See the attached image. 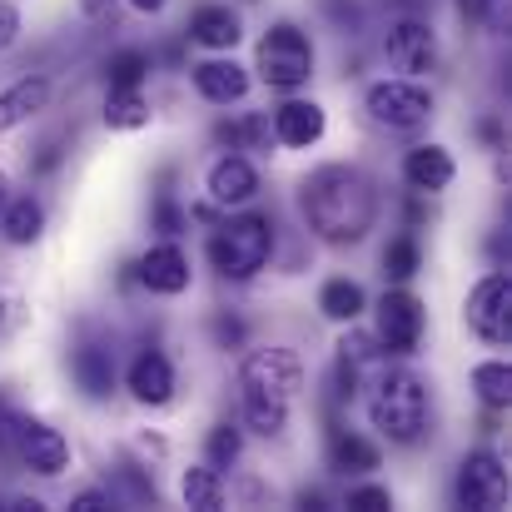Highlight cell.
Returning a JSON list of instances; mask_svg holds the SVG:
<instances>
[{
    "mask_svg": "<svg viewBox=\"0 0 512 512\" xmlns=\"http://www.w3.org/2000/svg\"><path fill=\"white\" fill-rule=\"evenodd\" d=\"M274 135H279L284 145H294V150H309V145L324 140V110H319L314 100H289V105H279V115H274Z\"/></svg>",
    "mask_w": 512,
    "mask_h": 512,
    "instance_id": "obj_14",
    "label": "cell"
},
{
    "mask_svg": "<svg viewBox=\"0 0 512 512\" xmlns=\"http://www.w3.org/2000/svg\"><path fill=\"white\" fill-rule=\"evenodd\" d=\"M274 254V224L264 214H239L229 219L214 239H209V264L224 274V279H249L269 264Z\"/></svg>",
    "mask_w": 512,
    "mask_h": 512,
    "instance_id": "obj_4",
    "label": "cell"
},
{
    "mask_svg": "<svg viewBox=\"0 0 512 512\" xmlns=\"http://www.w3.org/2000/svg\"><path fill=\"white\" fill-rule=\"evenodd\" d=\"M184 503L199 512L224 508V483H219V468H189L184 473Z\"/></svg>",
    "mask_w": 512,
    "mask_h": 512,
    "instance_id": "obj_25",
    "label": "cell"
},
{
    "mask_svg": "<svg viewBox=\"0 0 512 512\" xmlns=\"http://www.w3.org/2000/svg\"><path fill=\"white\" fill-rule=\"evenodd\" d=\"M368 413H373V428L383 438L418 443L423 428H428V388H423V378H413V373H383L378 388H373Z\"/></svg>",
    "mask_w": 512,
    "mask_h": 512,
    "instance_id": "obj_3",
    "label": "cell"
},
{
    "mask_svg": "<svg viewBox=\"0 0 512 512\" xmlns=\"http://www.w3.org/2000/svg\"><path fill=\"white\" fill-rule=\"evenodd\" d=\"M214 339H219L224 348H229V343H239V339H244V324H239V319H219V324H214Z\"/></svg>",
    "mask_w": 512,
    "mask_h": 512,
    "instance_id": "obj_37",
    "label": "cell"
},
{
    "mask_svg": "<svg viewBox=\"0 0 512 512\" xmlns=\"http://www.w3.org/2000/svg\"><path fill=\"white\" fill-rule=\"evenodd\" d=\"M70 373L75 383L90 393V398H110L115 393V363H110V348H75L70 353Z\"/></svg>",
    "mask_w": 512,
    "mask_h": 512,
    "instance_id": "obj_20",
    "label": "cell"
},
{
    "mask_svg": "<svg viewBox=\"0 0 512 512\" xmlns=\"http://www.w3.org/2000/svg\"><path fill=\"white\" fill-rule=\"evenodd\" d=\"M135 10H145V15H155V10H165V0H130Z\"/></svg>",
    "mask_w": 512,
    "mask_h": 512,
    "instance_id": "obj_39",
    "label": "cell"
},
{
    "mask_svg": "<svg viewBox=\"0 0 512 512\" xmlns=\"http://www.w3.org/2000/svg\"><path fill=\"white\" fill-rule=\"evenodd\" d=\"M418 264H423V254H418V239H408V234L383 249V274L398 279V284H408V279L418 274Z\"/></svg>",
    "mask_w": 512,
    "mask_h": 512,
    "instance_id": "obj_28",
    "label": "cell"
},
{
    "mask_svg": "<svg viewBox=\"0 0 512 512\" xmlns=\"http://www.w3.org/2000/svg\"><path fill=\"white\" fill-rule=\"evenodd\" d=\"M105 125H110V130H140V125H150V100H145L140 90H110V100H105Z\"/></svg>",
    "mask_w": 512,
    "mask_h": 512,
    "instance_id": "obj_24",
    "label": "cell"
},
{
    "mask_svg": "<svg viewBox=\"0 0 512 512\" xmlns=\"http://www.w3.org/2000/svg\"><path fill=\"white\" fill-rule=\"evenodd\" d=\"M10 453H15V413L0 398V458H10Z\"/></svg>",
    "mask_w": 512,
    "mask_h": 512,
    "instance_id": "obj_33",
    "label": "cell"
},
{
    "mask_svg": "<svg viewBox=\"0 0 512 512\" xmlns=\"http://www.w3.org/2000/svg\"><path fill=\"white\" fill-rule=\"evenodd\" d=\"M45 105H50V80H45V75H30V80L10 85V90L0 95V135L15 130V125H25L30 115H40Z\"/></svg>",
    "mask_w": 512,
    "mask_h": 512,
    "instance_id": "obj_19",
    "label": "cell"
},
{
    "mask_svg": "<svg viewBox=\"0 0 512 512\" xmlns=\"http://www.w3.org/2000/svg\"><path fill=\"white\" fill-rule=\"evenodd\" d=\"M155 224H160L165 234H179V229H184V214L174 209L170 199H160V209H155Z\"/></svg>",
    "mask_w": 512,
    "mask_h": 512,
    "instance_id": "obj_34",
    "label": "cell"
},
{
    "mask_svg": "<svg viewBox=\"0 0 512 512\" xmlns=\"http://www.w3.org/2000/svg\"><path fill=\"white\" fill-rule=\"evenodd\" d=\"M105 75H110V90H140L145 75H150V55L145 50H120V55H110Z\"/></svg>",
    "mask_w": 512,
    "mask_h": 512,
    "instance_id": "obj_26",
    "label": "cell"
},
{
    "mask_svg": "<svg viewBox=\"0 0 512 512\" xmlns=\"http://www.w3.org/2000/svg\"><path fill=\"white\" fill-rule=\"evenodd\" d=\"M15 458H20L25 468L55 478V473L70 468V443H65L50 423H40V418H15Z\"/></svg>",
    "mask_w": 512,
    "mask_h": 512,
    "instance_id": "obj_10",
    "label": "cell"
},
{
    "mask_svg": "<svg viewBox=\"0 0 512 512\" xmlns=\"http://www.w3.org/2000/svg\"><path fill=\"white\" fill-rule=\"evenodd\" d=\"M319 309H324V319H334V324H353V319L363 314V289H358L353 279H329L324 294H319Z\"/></svg>",
    "mask_w": 512,
    "mask_h": 512,
    "instance_id": "obj_23",
    "label": "cell"
},
{
    "mask_svg": "<svg viewBox=\"0 0 512 512\" xmlns=\"http://www.w3.org/2000/svg\"><path fill=\"white\" fill-rule=\"evenodd\" d=\"M135 269H140V284H145L150 294H184V289H189V259H184L174 244L150 249Z\"/></svg>",
    "mask_w": 512,
    "mask_h": 512,
    "instance_id": "obj_13",
    "label": "cell"
},
{
    "mask_svg": "<svg viewBox=\"0 0 512 512\" xmlns=\"http://www.w3.org/2000/svg\"><path fill=\"white\" fill-rule=\"evenodd\" d=\"M339 348H343L339 358H343V363H348V368H368V363H373V358L383 353L378 343H373V339H363V334H353V339H343Z\"/></svg>",
    "mask_w": 512,
    "mask_h": 512,
    "instance_id": "obj_30",
    "label": "cell"
},
{
    "mask_svg": "<svg viewBox=\"0 0 512 512\" xmlns=\"http://www.w3.org/2000/svg\"><path fill=\"white\" fill-rule=\"evenodd\" d=\"M403 174H408V184H413V189L438 194V189H448V184H453V155H448L443 145H418V150H408Z\"/></svg>",
    "mask_w": 512,
    "mask_h": 512,
    "instance_id": "obj_18",
    "label": "cell"
},
{
    "mask_svg": "<svg viewBox=\"0 0 512 512\" xmlns=\"http://www.w3.org/2000/svg\"><path fill=\"white\" fill-rule=\"evenodd\" d=\"M70 508L75 512H105V508H115V498H105V493H80Z\"/></svg>",
    "mask_w": 512,
    "mask_h": 512,
    "instance_id": "obj_36",
    "label": "cell"
},
{
    "mask_svg": "<svg viewBox=\"0 0 512 512\" xmlns=\"http://www.w3.org/2000/svg\"><path fill=\"white\" fill-rule=\"evenodd\" d=\"M125 383H130V393L140 398V403H150V408H160V403H170L174 393V368L165 353H155V348H145L135 363H130V373H125Z\"/></svg>",
    "mask_w": 512,
    "mask_h": 512,
    "instance_id": "obj_12",
    "label": "cell"
},
{
    "mask_svg": "<svg viewBox=\"0 0 512 512\" xmlns=\"http://www.w3.org/2000/svg\"><path fill=\"white\" fill-rule=\"evenodd\" d=\"M403 5H418V0H403Z\"/></svg>",
    "mask_w": 512,
    "mask_h": 512,
    "instance_id": "obj_42",
    "label": "cell"
},
{
    "mask_svg": "<svg viewBox=\"0 0 512 512\" xmlns=\"http://www.w3.org/2000/svg\"><path fill=\"white\" fill-rule=\"evenodd\" d=\"M110 5H115V0H80L85 15H110Z\"/></svg>",
    "mask_w": 512,
    "mask_h": 512,
    "instance_id": "obj_38",
    "label": "cell"
},
{
    "mask_svg": "<svg viewBox=\"0 0 512 512\" xmlns=\"http://www.w3.org/2000/svg\"><path fill=\"white\" fill-rule=\"evenodd\" d=\"M5 189H10V184H5V174H0V209H5Z\"/></svg>",
    "mask_w": 512,
    "mask_h": 512,
    "instance_id": "obj_41",
    "label": "cell"
},
{
    "mask_svg": "<svg viewBox=\"0 0 512 512\" xmlns=\"http://www.w3.org/2000/svg\"><path fill=\"white\" fill-rule=\"evenodd\" d=\"M5 329H10V299L0 294V334H5Z\"/></svg>",
    "mask_w": 512,
    "mask_h": 512,
    "instance_id": "obj_40",
    "label": "cell"
},
{
    "mask_svg": "<svg viewBox=\"0 0 512 512\" xmlns=\"http://www.w3.org/2000/svg\"><path fill=\"white\" fill-rule=\"evenodd\" d=\"M423 339V304L408 289H388L378 299V343L383 353H413Z\"/></svg>",
    "mask_w": 512,
    "mask_h": 512,
    "instance_id": "obj_8",
    "label": "cell"
},
{
    "mask_svg": "<svg viewBox=\"0 0 512 512\" xmlns=\"http://www.w3.org/2000/svg\"><path fill=\"white\" fill-rule=\"evenodd\" d=\"M0 229H5V239H10V244H35V239H40V229H45V209H40L30 194L5 199V209H0Z\"/></svg>",
    "mask_w": 512,
    "mask_h": 512,
    "instance_id": "obj_21",
    "label": "cell"
},
{
    "mask_svg": "<svg viewBox=\"0 0 512 512\" xmlns=\"http://www.w3.org/2000/svg\"><path fill=\"white\" fill-rule=\"evenodd\" d=\"M239 388H244V418L254 433L274 438L289 423V403L304 388V368L289 348H259L244 358L239 368Z\"/></svg>",
    "mask_w": 512,
    "mask_h": 512,
    "instance_id": "obj_2",
    "label": "cell"
},
{
    "mask_svg": "<svg viewBox=\"0 0 512 512\" xmlns=\"http://www.w3.org/2000/svg\"><path fill=\"white\" fill-rule=\"evenodd\" d=\"M329 463H334L339 473H368V468H378V448H373L368 438H358V433H334Z\"/></svg>",
    "mask_w": 512,
    "mask_h": 512,
    "instance_id": "obj_22",
    "label": "cell"
},
{
    "mask_svg": "<svg viewBox=\"0 0 512 512\" xmlns=\"http://www.w3.org/2000/svg\"><path fill=\"white\" fill-rule=\"evenodd\" d=\"M209 194H214V204H249L259 194V174H254L249 160L229 155L209 170Z\"/></svg>",
    "mask_w": 512,
    "mask_h": 512,
    "instance_id": "obj_16",
    "label": "cell"
},
{
    "mask_svg": "<svg viewBox=\"0 0 512 512\" xmlns=\"http://www.w3.org/2000/svg\"><path fill=\"white\" fill-rule=\"evenodd\" d=\"M458 503L478 512L508 508V473H503V463L493 453L463 458V468H458Z\"/></svg>",
    "mask_w": 512,
    "mask_h": 512,
    "instance_id": "obj_9",
    "label": "cell"
},
{
    "mask_svg": "<svg viewBox=\"0 0 512 512\" xmlns=\"http://www.w3.org/2000/svg\"><path fill=\"white\" fill-rule=\"evenodd\" d=\"M239 35H244V30H239V15H234L229 5H199V10L189 15V40L204 45V50H229Z\"/></svg>",
    "mask_w": 512,
    "mask_h": 512,
    "instance_id": "obj_17",
    "label": "cell"
},
{
    "mask_svg": "<svg viewBox=\"0 0 512 512\" xmlns=\"http://www.w3.org/2000/svg\"><path fill=\"white\" fill-rule=\"evenodd\" d=\"M239 448H244V438H239V428H229V423H219L214 433H209V468H229L234 458H239Z\"/></svg>",
    "mask_w": 512,
    "mask_h": 512,
    "instance_id": "obj_29",
    "label": "cell"
},
{
    "mask_svg": "<svg viewBox=\"0 0 512 512\" xmlns=\"http://www.w3.org/2000/svg\"><path fill=\"white\" fill-rule=\"evenodd\" d=\"M194 85H199L204 100L234 105V100H244L249 75H244V65H234V60H204V65H194Z\"/></svg>",
    "mask_w": 512,
    "mask_h": 512,
    "instance_id": "obj_15",
    "label": "cell"
},
{
    "mask_svg": "<svg viewBox=\"0 0 512 512\" xmlns=\"http://www.w3.org/2000/svg\"><path fill=\"white\" fill-rule=\"evenodd\" d=\"M368 115H373L383 130L413 135V130H423V125L433 120V95L418 90L413 80H383V85L368 90Z\"/></svg>",
    "mask_w": 512,
    "mask_h": 512,
    "instance_id": "obj_6",
    "label": "cell"
},
{
    "mask_svg": "<svg viewBox=\"0 0 512 512\" xmlns=\"http://www.w3.org/2000/svg\"><path fill=\"white\" fill-rule=\"evenodd\" d=\"M458 10L468 20H498L503 15V0H458Z\"/></svg>",
    "mask_w": 512,
    "mask_h": 512,
    "instance_id": "obj_32",
    "label": "cell"
},
{
    "mask_svg": "<svg viewBox=\"0 0 512 512\" xmlns=\"http://www.w3.org/2000/svg\"><path fill=\"white\" fill-rule=\"evenodd\" d=\"M433 60H438V40H433V30L423 20H398L388 30V65L393 70L423 75V70H433Z\"/></svg>",
    "mask_w": 512,
    "mask_h": 512,
    "instance_id": "obj_11",
    "label": "cell"
},
{
    "mask_svg": "<svg viewBox=\"0 0 512 512\" xmlns=\"http://www.w3.org/2000/svg\"><path fill=\"white\" fill-rule=\"evenodd\" d=\"M15 35H20V15H15L10 5H0V50L15 45Z\"/></svg>",
    "mask_w": 512,
    "mask_h": 512,
    "instance_id": "obj_35",
    "label": "cell"
},
{
    "mask_svg": "<svg viewBox=\"0 0 512 512\" xmlns=\"http://www.w3.org/2000/svg\"><path fill=\"white\" fill-rule=\"evenodd\" d=\"M388 508H393L388 488H353L348 493V512H388Z\"/></svg>",
    "mask_w": 512,
    "mask_h": 512,
    "instance_id": "obj_31",
    "label": "cell"
},
{
    "mask_svg": "<svg viewBox=\"0 0 512 512\" xmlns=\"http://www.w3.org/2000/svg\"><path fill=\"white\" fill-rule=\"evenodd\" d=\"M468 329L488 343L512 339V279L498 269L468 294Z\"/></svg>",
    "mask_w": 512,
    "mask_h": 512,
    "instance_id": "obj_7",
    "label": "cell"
},
{
    "mask_svg": "<svg viewBox=\"0 0 512 512\" xmlns=\"http://www.w3.org/2000/svg\"><path fill=\"white\" fill-rule=\"evenodd\" d=\"M259 75H264L269 90H299V85H309V75H314V45H309V35L299 25H289V20L274 25L259 40Z\"/></svg>",
    "mask_w": 512,
    "mask_h": 512,
    "instance_id": "obj_5",
    "label": "cell"
},
{
    "mask_svg": "<svg viewBox=\"0 0 512 512\" xmlns=\"http://www.w3.org/2000/svg\"><path fill=\"white\" fill-rule=\"evenodd\" d=\"M473 388H478V398H483L488 408H508V398H512L508 363H478V368H473Z\"/></svg>",
    "mask_w": 512,
    "mask_h": 512,
    "instance_id": "obj_27",
    "label": "cell"
},
{
    "mask_svg": "<svg viewBox=\"0 0 512 512\" xmlns=\"http://www.w3.org/2000/svg\"><path fill=\"white\" fill-rule=\"evenodd\" d=\"M299 209L309 219V229L329 244H358L373 229L378 214V194L368 184V174L348 170V165H324L319 174L304 179Z\"/></svg>",
    "mask_w": 512,
    "mask_h": 512,
    "instance_id": "obj_1",
    "label": "cell"
}]
</instances>
